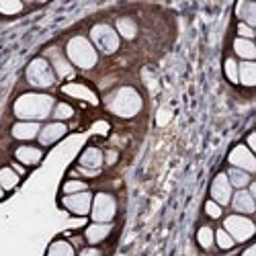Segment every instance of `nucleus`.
Listing matches in <instances>:
<instances>
[{
    "label": "nucleus",
    "instance_id": "nucleus-2",
    "mask_svg": "<svg viewBox=\"0 0 256 256\" xmlns=\"http://www.w3.org/2000/svg\"><path fill=\"white\" fill-rule=\"evenodd\" d=\"M109 109L119 117H134L142 109V98L134 88H121L111 98Z\"/></svg>",
    "mask_w": 256,
    "mask_h": 256
},
{
    "label": "nucleus",
    "instance_id": "nucleus-34",
    "mask_svg": "<svg viewBox=\"0 0 256 256\" xmlns=\"http://www.w3.org/2000/svg\"><path fill=\"white\" fill-rule=\"evenodd\" d=\"M168 121H170V111L162 109V111L158 113V125H166Z\"/></svg>",
    "mask_w": 256,
    "mask_h": 256
},
{
    "label": "nucleus",
    "instance_id": "nucleus-23",
    "mask_svg": "<svg viewBox=\"0 0 256 256\" xmlns=\"http://www.w3.org/2000/svg\"><path fill=\"white\" fill-rule=\"evenodd\" d=\"M16 182H18V174L14 172L12 168H2L0 170V186L2 188L10 190V188L16 186Z\"/></svg>",
    "mask_w": 256,
    "mask_h": 256
},
{
    "label": "nucleus",
    "instance_id": "nucleus-8",
    "mask_svg": "<svg viewBox=\"0 0 256 256\" xmlns=\"http://www.w3.org/2000/svg\"><path fill=\"white\" fill-rule=\"evenodd\" d=\"M230 162L236 168L244 170V172H254V170H256V160H254L252 152L248 150V148H244V146L234 148L232 154H230Z\"/></svg>",
    "mask_w": 256,
    "mask_h": 256
},
{
    "label": "nucleus",
    "instance_id": "nucleus-25",
    "mask_svg": "<svg viewBox=\"0 0 256 256\" xmlns=\"http://www.w3.org/2000/svg\"><path fill=\"white\" fill-rule=\"evenodd\" d=\"M48 256H74V250H72V246L68 242H62L60 240V242H54L50 246Z\"/></svg>",
    "mask_w": 256,
    "mask_h": 256
},
{
    "label": "nucleus",
    "instance_id": "nucleus-3",
    "mask_svg": "<svg viewBox=\"0 0 256 256\" xmlns=\"http://www.w3.org/2000/svg\"><path fill=\"white\" fill-rule=\"evenodd\" d=\"M68 58L72 60V64L80 68H92L96 64V52L92 50V46L88 44V39L84 37H74L68 44Z\"/></svg>",
    "mask_w": 256,
    "mask_h": 256
},
{
    "label": "nucleus",
    "instance_id": "nucleus-35",
    "mask_svg": "<svg viewBox=\"0 0 256 256\" xmlns=\"http://www.w3.org/2000/svg\"><path fill=\"white\" fill-rule=\"evenodd\" d=\"M80 256H100V252L96 248H86V250H82Z\"/></svg>",
    "mask_w": 256,
    "mask_h": 256
},
{
    "label": "nucleus",
    "instance_id": "nucleus-33",
    "mask_svg": "<svg viewBox=\"0 0 256 256\" xmlns=\"http://www.w3.org/2000/svg\"><path fill=\"white\" fill-rule=\"evenodd\" d=\"M238 33H240L242 37H246V39H250V37H254V31H252V29H250L248 25H244V23H242V25L238 27Z\"/></svg>",
    "mask_w": 256,
    "mask_h": 256
},
{
    "label": "nucleus",
    "instance_id": "nucleus-11",
    "mask_svg": "<svg viewBox=\"0 0 256 256\" xmlns=\"http://www.w3.org/2000/svg\"><path fill=\"white\" fill-rule=\"evenodd\" d=\"M100 164H102V154L96 148H88V150H84V154L80 156L82 172H86V174H98Z\"/></svg>",
    "mask_w": 256,
    "mask_h": 256
},
{
    "label": "nucleus",
    "instance_id": "nucleus-19",
    "mask_svg": "<svg viewBox=\"0 0 256 256\" xmlns=\"http://www.w3.org/2000/svg\"><path fill=\"white\" fill-rule=\"evenodd\" d=\"M50 58H52V62H54V68H56V74L60 76V78H66V76H70L72 74V66L70 64L64 60L56 50H50Z\"/></svg>",
    "mask_w": 256,
    "mask_h": 256
},
{
    "label": "nucleus",
    "instance_id": "nucleus-15",
    "mask_svg": "<svg viewBox=\"0 0 256 256\" xmlns=\"http://www.w3.org/2000/svg\"><path fill=\"white\" fill-rule=\"evenodd\" d=\"M232 205L238 213H252L254 211V197L250 193H246V190H238Z\"/></svg>",
    "mask_w": 256,
    "mask_h": 256
},
{
    "label": "nucleus",
    "instance_id": "nucleus-29",
    "mask_svg": "<svg viewBox=\"0 0 256 256\" xmlns=\"http://www.w3.org/2000/svg\"><path fill=\"white\" fill-rule=\"evenodd\" d=\"M216 238H218L220 248H224V250H230V248L234 246V240H232V236H230L226 230H220V232L216 234Z\"/></svg>",
    "mask_w": 256,
    "mask_h": 256
},
{
    "label": "nucleus",
    "instance_id": "nucleus-32",
    "mask_svg": "<svg viewBox=\"0 0 256 256\" xmlns=\"http://www.w3.org/2000/svg\"><path fill=\"white\" fill-rule=\"evenodd\" d=\"M205 211H207V216H209V218H213V220L222 216V207H220L216 201H207V205H205Z\"/></svg>",
    "mask_w": 256,
    "mask_h": 256
},
{
    "label": "nucleus",
    "instance_id": "nucleus-21",
    "mask_svg": "<svg viewBox=\"0 0 256 256\" xmlns=\"http://www.w3.org/2000/svg\"><path fill=\"white\" fill-rule=\"evenodd\" d=\"M226 176H228V180H230V184H232V186H238L240 190L250 182L248 172H244V170H240V168H232Z\"/></svg>",
    "mask_w": 256,
    "mask_h": 256
},
{
    "label": "nucleus",
    "instance_id": "nucleus-37",
    "mask_svg": "<svg viewBox=\"0 0 256 256\" xmlns=\"http://www.w3.org/2000/svg\"><path fill=\"white\" fill-rule=\"evenodd\" d=\"M115 158H117V154H115V152L106 154V162H109V164H111V162H115Z\"/></svg>",
    "mask_w": 256,
    "mask_h": 256
},
{
    "label": "nucleus",
    "instance_id": "nucleus-18",
    "mask_svg": "<svg viewBox=\"0 0 256 256\" xmlns=\"http://www.w3.org/2000/svg\"><path fill=\"white\" fill-rule=\"evenodd\" d=\"M238 80L246 86H252L256 84V66L252 62H246V64H240L238 66Z\"/></svg>",
    "mask_w": 256,
    "mask_h": 256
},
{
    "label": "nucleus",
    "instance_id": "nucleus-4",
    "mask_svg": "<svg viewBox=\"0 0 256 256\" xmlns=\"http://www.w3.org/2000/svg\"><path fill=\"white\" fill-rule=\"evenodd\" d=\"M27 80L29 84H33V86H39V88H48L54 84L56 76L50 68V64L44 60V58H37L29 64V68H27Z\"/></svg>",
    "mask_w": 256,
    "mask_h": 256
},
{
    "label": "nucleus",
    "instance_id": "nucleus-7",
    "mask_svg": "<svg viewBox=\"0 0 256 256\" xmlns=\"http://www.w3.org/2000/svg\"><path fill=\"white\" fill-rule=\"evenodd\" d=\"M115 199L106 193H100L94 197L92 203V220L98 224H109L115 218Z\"/></svg>",
    "mask_w": 256,
    "mask_h": 256
},
{
    "label": "nucleus",
    "instance_id": "nucleus-27",
    "mask_svg": "<svg viewBox=\"0 0 256 256\" xmlns=\"http://www.w3.org/2000/svg\"><path fill=\"white\" fill-rule=\"evenodd\" d=\"M197 240H199V244L203 248H211V244H213V232L209 228H201L199 234H197Z\"/></svg>",
    "mask_w": 256,
    "mask_h": 256
},
{
    "label": "nucleus",
    "instance_id": "nucleus-12",
    "mask_svg": "<svg viewBox=\"0 0 256 256\" xmlns=\"http://www.w3.org/2000/svg\"><path fill=\"white\" fill-rule=\"evenodd\" d=\"M64 134H66V125L64 123H50V125H46L44 130L39 132V142L44 144V146H50V144H54V142H58L60 138H64Z\"/></svg>",
    "mask_w": 256,
    "mask_h": 256
},
{
    "label": "nucleus",
    "instance_id": "nucleus-6",
    "mask_svg": "<svg viewBox=\"0 0 256 256\" xmlns=\"http://www.w3.org/2000/svg\"><path fill=\"white\" fill-rule=\"evenodd\" d=\"M226 232L232 236L234 242H246L254 236V224L246 218L232 216L226 220Z\"/></svg>",
    "mask_w": 256,
    "mask_h": 256
},
{
    "label": "nucleus",
    "instance_id": "nucleus-24",
    "mask_svg": "<svg viewBox=\"0 0 256 256\" xmlns=\"http://www.w3.org/2000/svg\"><path fill=\"white\" fill-rule=\"evenodd\" d=\"M117 29H119V33L125 39H134L136 33H138V27H136V23H134L132 18H119L117 20Z\"/></svg>",
    "mask_w": 256,
    "mask_h": 256
},
{
    "label": "nucleus",
    "instance_id": "nucleus-1",
    "mask_svg": "<svg viewBox=\"0 0 256 256\" xmlns=\"http://www.w3.org/2000/svg\"><path fill=\"white\" fill-rule=\"evenodd\" d=\"M52 106L54 98L48 94H23L14 102V115L18 119H46Z\"/></svg>",
    "mask_w": 256,
    "mask_h": 256
},
{
    "label": "nucleus",
    "instance_id": "nucleus-38",
    "mask_svg": "<svg viewBox=\"0 0 256 256\" xmlns=\"http://www.w3.org/2000/svg\"><path fill=\"white\" fill-rule=\"evenodd\" d=\"M244 256H256V248L252 246V248H248L246 252H244Z\"/></svg>",
    "mask_w": 256,
    "mask_h": 256
},
{
    "label": "nucleus",
    "instance_id": "nucleus-30",
    "mask_svg": "<svg viewBox=\"0 0 256 256\" xmlns=\"http://www.w3.org/2000/svg\"><path fill=\"white\" fill-rule=\"evenodd\" d=\"M72 115H74V111H72L70 104L60 102V104L56 106V119H70Z\"/></svg>",
    "mask_w": 256,
    "mask_h": 256
},
{
    "label": "nucleus",
    "instance_id": "nucleus-13",
    "mask_svg": "<svg viewBox=\"0 0 256 256\" xmlns=\"http://www.w3.org/2000/svg\"><path fill=\"white\" fill-rule=\"evenodd\" d=\"M39 125L35 123V121H31V123H27V121H23V123H16L14 127H12V136L16 138V140H33V138H37L39 136Z\"/></svg>",
    "mask_w": 256,
    "mask_h": 256
},
{
    "label": "nucleus",
    "instance_id": "nucleus-16",
    "mask_svg": "<svg viewBox=\"0 0 256 256\" xmlns=\"http://www.w3.org/2000/svg\"><path fill=\"white\" fill-rule=\"evenodd\" d=\"M16 160L23 162V164H37L41 160V150L39 148H31V146H23L18 148V150L14 152Z\"/></svg>",
    "mask_w": 256,
    "mask_h": 256
},
{
    "label": "nucleus",
    "instance_id": "nucleus-10",
    "mask_svg": "<svg viewBox=\"0 0 256 256\" xmlns=\"http://www.w3.org/2000/svg\"><path fill=\"white\" fill-rule=\"evenodd\" d=\"M211 197H213V201H216L220 207L230 203V199H232V184H230L226 174H218L216 176V180H213V184H211Z\"/></svg>",
    "mask_w": 256,
    "mask_h": 256
},
{
    "label": "nucleus",
    "instance_id": "nucleus-9",
    "mask_svg": "<svg viewBox=\"0 0 256 256\" xmlns=\"http://www.w3.org/2000/svg\"><path fill=\"white\" fill-rule=\"evenodd\" d=\"M90 203H92V197H90V193H86V190L64 197V207L70 209L72 213H78V216H86L88 209H90Z\"/></svg>",
    "mask_w": 256,
    "mask_h": 256
},
{
    "label": "nucleus",
    "instance_id": "nucleus-26",
    "mask_svg": "<svg viewBox=\"0 0 256 256\" xmlns=\"http://www.w3.org/2000/svg\"><path fill=\"white\" fill-rule=\"evenodd\" d=\"M18 10H23V4L16 2V0H0V12L4 14H14Z\"/></svg>",
    "mask_w": 256,
    "mask_h": 256
},
{
    "label": "nucleus",
    "instance_id": "nucleus-5",
    "mask_svg": "<svg viewBox=\"0 0 256 256\" xmlns=\"http://www.w3.org/2000/svg\"><path fill=\"white\" fill-rule=\"evenodd\" d=\"M90 37L94 41V46L100 52H104V54H113L119 48V37H117V33L109 25H96V27H92Z\"/></svg>",
    "mask_w": 256,
    "mask_h": 256
},
{
    "label": "nucleus",
    "instance_id": "nucleus-17",
    "mask_svg": "<svg viewBox=\"0 0 256 256\" xmlns=\"http://www.w3.org/2000/svg\"><path fill=\"white\" fill-rule=\"evenodd\" d=\"M109 234H111V226L109 224H94V226H90L86 230V240L90 244H98V242H102L106 236H109Z\"/></svg>",
    "mask_w": 256,
    "mask_h": 256
},
{
    "label": "nucleus",
    "instance_id": "nucleus-39",
    "mask_svg": "<svg viewBox=\"0 0 256 256\" xmlns=\"http://www.w3.org/2000/svg\"><path fill=\"white\" fill-rule=\"evenodd\" d=\"M2 195H4V188H2V186H0V199H2Z\"/></svg>",
    "mask_w": 256,
    "mask_h": 256
},
{
    "label": "nucleus",
    "instance_id": "nucleus-14",
    "mask_svg": "<svg viewBox=\"0 0 256 256\" xmlns=\"http://www.w3.org/2000/svg\"><path fill=\"white\" fill-rule=\"evenodd\" d=\"M64 92L70 94V96H74V98L88 100L90 104H96V102H98V98L94 96V92L88 90L86 86H82V84H66V86H64Z\"/></svg>",
    "mask_w": 256,
    "mask_h": 256
},
{
    "label": "nucleus",
    "instance_id": "nucleus-31",
    "mask_svg": "<svg viewBox=\"0 0 256 256\" xmlns=\"http://www.w3.org/2000/svg\"><path fill=\"white\" fill-rule=\"evenodd\" d=\"M226 76L232 82H238V64L234 62V60H228L226 62Z\"/></svg>",
    "mask_w": 256,
    "mask_h": 256
},
{
    "label": "nucleus",
    "instance_id": "nucleus-20",
    "mask_svg": "<svg viewBox=\"0 0 256 256\" xmlns=\"http://www.w3.org/2000/svg\"><path fill=\"white\" fill-rule=\"evenodd\" d=\"M238 14L246 20L244 25H248L250 29L256 25V4L254 2H240L238 4Z\"/></svg>",
    "mask_w": 256,
    "mask_h": 256
},
{
    "label": "nucleus",
    "instance_id": "nucleus-28",
    "mask_svg": "<svg viewBox=\"0 0 256 256\" xmlns=\"http://www.w3.org/2000/svg\"><path fill=\"white\" fill-rule=\"evenodd\" d=\"M82 190H86V184L80 182V180H68L66 184H64V193H66V195L82 193Z\"/></svg>",
    "mask_w": 256,
    "mask_h": 256
},
{
    "label": "nucleus",
    "instance_id": "nucleus-36",
    "mask_svg": "<svg viewBox=\"0 0 256 256\" xmlns=\"http://www.w3.org/2000/svg\"><path fill=\"white\" fill-rule=\"evenodd\" d=\"M248 146L252 148V150L256 148V136H254V134H250V136H248Z\"/></svg>",
    "mask_w": 256,
    "mask_h": 256
},
{
    "label": "nucleus",
    "instance_id": "nucleus-22",
    "mask_svg": "<svg viewBox=\"0 0 256 256\" xmlns=\"http://www.w3.org/2000/svg\"><path fill=\"white\" fill-rule=\"evenodd\" d=\"M234 50L240 58H246V60H252L256 56V48L250 39H236V44H234Z\"/></svg>",
    "mask_w": 256,
    "mask_h": 256
}]
</instances>
